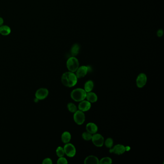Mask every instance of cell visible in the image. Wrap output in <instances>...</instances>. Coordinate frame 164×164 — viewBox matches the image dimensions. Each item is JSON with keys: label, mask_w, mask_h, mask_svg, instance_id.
I'll list each match as a JSON object with an SVG mask.
<instances>
[{"label": "cell", "mask_w": 164, "mask_h": 164, "mask_svg": "<svg viewBox=\"0 0 164 164\" xmlns=\"http://www.w3.org/2000/svg\"><path fill=\"white\" fill-rule=\"evenodd\" d=\"M61 81L65 86L72 87L77 84L78 78L74 72L70 71L66 72L62 76Z\"/></svg>", "instance_id": "cell-1"}, {"label": "cell", "mask_w": 164, "mask_h": 164, "mask_svg": "<svg viewBox=\"0 0 164 164\" xmlns=\"http://www.w3.org/2000/svg\"><path fill=\"white\" fill-rule=\"evenodd\" d=\"M86 92L82 88H77L72 91L70 96L74 101L79 102L86 99Z\"/></svg>", "instance_id": "cell-2"}, {"label": "cell", "mask_w": 164, "mask_h": 164, "mask_svg": "<svg viewBox=\"0 0 164 164\" xmlns=\"http://www.w3.org/2000/svg\"><path fill=\"white\" fill-rule=\"evenodd\" d=\"M79 66V62L74 56L70 57L67 62V67L69 71L72 72H75Z\"/></svg>", "instance_id": "cell-3"}, {"label": "cell", "mask_w": 164, "mask_h": 164, "mask_svg": "<svg viewBox=\"0 0 164 164\" xmlns=\"http://www.w3.org/2000/svg\"><path fill=\"white\" fill-rule=\"evenodd\" d=\"M65 155L69 157H74L76 153V149L75 147L72 144L67 143L64 145V147Z\"/></svg>", "instance_id": "cell-4"}, {"label": "cell", "mask_w": 164, "mask_h": 164, "mask_svg": "<svg viewBox=\"0 0 164 164\" xmlns=\"http://www.w3.org/2000/svg\"><path fill=\"white\" fill-rule=\"evenodd\" d=\"M48 95L49 90L48 89L45 88H41L36 90L35 96V98L38 99L39 101H41L46 98Z\"/></svg>", "instance_id": "cell-5"}, {"label": "cell", "mask_w": 164, "mask_h": 164, "mask_svg": "<svg viewBox=\"0 0 164 164\" xmlns=\"http://www.w3.org/2000/svg\"><path fill=\"white\" fill-rule=\"evenodd\" d=\"M74 121L77 124L81 125L83 124L85 121V114L81 110H77L76 112L74 113L73 116Z\"/></svg>", "instance_id": "cell-6"}, {"label": "cell", "mask_w": 164, "mask_h": 164, "mask_svg": "<svg viewBox=\"0 0 164 164\" xmlns=\"http://www.w3.org/2000/svg\"><path fill=\"white\" fill-rule=\"evenodd\" d=\"M92 142L94 144V145L97 147L103 146L104 145V137L103 136L99 133H95L93 134V137L92 138Z\"/></svg>", "instance_id": "cell-7"}, {"label": "cell", "mask_w": 164, "mask_h": 164, "mask_svg": "<svg viewBox=\"0 0 164 164\" xmlns=\"http://www.w3.org/2000/svg\"><path fill=\"white\" fill-rule=\"evenodd\" d=\"M147 78L145 74L141 73L139 75L136 79V85L139 88H142L144 87L146 84Z\"/></svg>", "instance_id": "cell-8"}, {"label": "cell", "mask_w": 164, "mask_h": 164, "mask_svg": "<svg viewBox=\"0 0 164 164\" xmlns=\"http://www.w3.org/2000/svg\"><path fill=\"white\" fill-rule=\"evenodd\" d=\"M89 71V68L86 66H81L78 67L76 71V75L78 78H83L87 74Z\"/></svg>", "instance_id": "cell-9"}, {"label": "cell", "mask_w": 164, "mask_h": 164, "mask_svg": "<svg viewBox=\"0 0 164 164\" xmlns=\"http://www.w3.org/2000/svg\"><path fill=\"white\" fill-rule=\"evenodd\" d=\"M125 151V147L122 144L116 145L113 148H110L109 150L110 153L118 155L123 154Z\"/></svg>", "instance_id": "cell-10"}, {"label": "cell", "mask_w": 164, "mask_h": 164, "mask_svg": "<svg viewBox=\"0 0 164 164\" xmlns=\"http://www.w3.org/2000/svg\"><path fill=\"white\" fill-rule=\"evenodd\" d=\"M90 108H91V103L88 101H85L84 100L80 102L79 104L78 105V109L83 112L89 111Z\"/></svg>", "instance_id": "cell-11"}, {"label": "cell", "mask_w": 164, "mask_h": 164, "mask_svg": "<svg viewBox=\"0 0 164 164\" xmlns=\"http://www.w3.org/2000/svg\"><path fill=\"white\" fill-rule=\"evenodd\" d=\"M86 129L87 131L89 132L91 134H93L96 133L98 131V127L95 123L90 122L86 125Z\"/></svg>", "instance_id": "cell-12"}, {"label": "cell", "mask_w": 164, "mask_h": 164, "mask_svg": "<svg viewBox=\"0 0 164 164\" xmlns=\"http://www.w3.org/2000/svg\"><path fill=\"white\" fill-rule=\"evenodd\" d=\"M84 164H99V160L95 156H88L84 160Z\"/></svg>", "instance_id": "cell-13"}, {"label": "cell", "mask_w": 164, "mask_h": 164, "mask_svg": "<svg viewBox=\"0 0 164 164\" xmlns=\"http://www.w3.org/2000/svg\"><path fill=\"white\" fill-rule=\"evenodd\" d=\"M11 29L9 26L3 25L0 27V34L1 35L8 36L11 33Z\"/></svg>", "instance_id": "cell-14"}, {"label": "cell", "mask_w": 164, "mask_h": 164, "mask_svg": "<svg viewBox=\"0 0 164 164\" xmlns=\"http://www.w3.org/2000/svg\"><path fill=\"white\" fill-rule=\"evenodd\" d=\"M86 98L87 99L88 101L90 102V103H95L98 99L97 95L93 92H90L87 93Z\"/></svg>", "instance_id": "cell-15"}, {"label": "cell", "mask_w": 164, "mask_h": 164, "mask_svg": "<svg viewBox=\"0 0 164 164\" xmlns=\"http://www.w3.org/2000/svg\"><path fill=\"white\" fill-rule=\"evenodd\" d=\"M71 134L68 131H64L62 133L61 135V140L62 142L64 144H67L71 140Z\"/></svg>", "instance_id": "cell-16"}, {"label": "cell", "mask_w": 164, "mask_h": 164, "mask_svg": "<svg viewBox=\"0 0 164 164\" xmlns=\"http://www.w3.org/2000/svg\"><path fill=\"white\" fill-rule=\"evenodd\" d=\"M93 87H94V83L93 81L91 80H89L85 83L84 90L86 93H89L92 92V90H93Z\"/></svg>", "instance_id": "cell-17"}, {"label": "cell", "mask_w": 164, "mask_h": 164, "mask_svg": "<svg viewBox=\"0 0 164 164\" xmlns=\"http://www.w3.org/2000/svg\"><path fill=\"white\" fill-rule=\"evenodd\" d=\"M67 108L70 112L74 113L78 110L76 105L72 103H69L67 104Z\"/></svg>", "instance_id": "cell-18"}, {"label": "cell", "mask_w": 164, "mask_h": 164, "mask_svg": "<svg viewBox=\"0 0 164 164\" xmlns=\"http://www.w3.org/2000/svg\"><path fill=\"white\" fill-rule=\"evenodd\" d=\"M112 163V160L111 158L108 157H104L99 160V164H111Z\"/></svg>", "instance_id": "cell-19"}, {"label": "cell", "mask_w": 164, "mask_h": 164, "mask_svg": "<svg viewBox=\"0 0 164 164\" xmlns=\"http://www.w3.org/2000/svg\"><path fill=\"white\" fill-rule=\"evenodd\" d=\"M104 144L105 145V146L108 148H111L113 146L114 142L112 139L109 138L107 139L104 142Z\"/></svg>", "instance_id": "cell-20"}, {"label": "cell", "mask_w": 164, "mask_h": 164, "mask_svg": "<svg viewBox=\"0 0 164 164\" xmlns=\"http://www.w3.org/2000/svg\"><path fill=\"white\" fill-rule=\"evenodd\" d=\"M56 155L58 157H62L65 155L64 150L63 147L61 146L58 147L56 150Z\"/></svg>", "instance_id": "cell-21"}, {"label": "cell", "mask_w": 164, "mask_h": 164, "mask_svg": "<svg viewBox=\"0 0 164 164\" xmlns=\"http://www.w3.org/2000/svg\"><path fill=\"white\" fill-rule=\"evenodd\" d=\"M92 137H93V134L88 131L84 132L82 134V138L86 141H90L92 139Z\"/></svg>", "instance_id": "cell-22"}, {"label": "cell", "mask_w": 164, "mask_h": 164, "mask_svg": "<svg viewBox=\"0 0 164 164\" xmlns=\"http://www.w3.org/2000/svg\"><path fill=\"white\" fill-rule=\"evenodd\" d=\"M79 49V46H78V45H77V44H75V45L73 46L71 50V53L73 56L76 55L78 53Z\"/></svg>", "instance_id": "cell-23"}, {"label": "cell", "mask_w": 164, "mask_h": 164, "mask_svg": "<svg viewBox=\"0 0 164 164\" xmlns=\"http://www.w3.org/2000/svg\"><path fill=\"white\" fill-rule=\"evenodd\" d=\"M57 163L58 164H67L68 163L67 160L65 157L64 156L59 157V158L57 160Z\"/></svg>", "instance_id": "cell-24"}, {"label": "cell", "mask_w": 164, "mask_h": 164, "mask_svg": "<svg viewBox=\"0 0 164 164\" xmlns=\"http://www.w3.org/2000/svg\"><path fill=\"white\" fill-rule=\"evenodd\" d=\"M42 164H53V161L50 158H45L44 159L42 162Z\"/></svg>", "instance_id": "cell-25"}, {"label": "cell", "mask_w": 164, "mask_h": 164, "mask_svg": "<svg viewBox=\"0 0 164 164\" xmlns=\"http://www.w3.org/2000/svg\"><path fill=\"white\" fill-rule=\"evenodd\" d=\"M4 20L3 18L0 17V27L4 25Z\"/></svg>", "instance_id": "cell-26"}, {"label": "cell", "mask_w": 164, "mask_h": 164, "mask_svg": "<svg viewBox=\"0 0 164 164\" xmlns=\"http://www.w3.org/2000/svg\"><path fill=\"white\" fill-rule=\"evenodd\" d=\"M130 150V147L129 146H127L125 147V151H129Z\"/></svg>", "instance_id": "cell-27"}, {"label": "cell", "mask_w": 164, "mask_h": 164, "mask_svg": "<svg viewBox=\"0 0 164 164\" xmlns=\"http://www.w3.org/2000/svg\"><path fill=\"white\" fill-rule=\"evenodd\" d=\"M34 101L35 103H38V102L39 101V100L38 99L35 97L34 99Z\"/></svg>", "instance_id": "cell-28"}]
</instances>
